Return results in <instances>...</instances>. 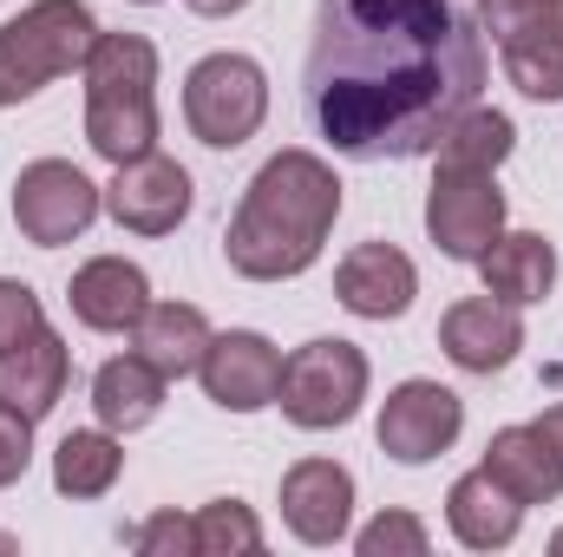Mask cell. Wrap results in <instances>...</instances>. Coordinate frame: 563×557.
Here are the masks:
<instances>
[{
	"mask_svg": "<svg viewBox=\"0 0 563 557\" xmlns=\"http://www.w3.org/2000/svg\"><path fill=\"white\" fill-rule=\"evenodd\" d=\"M99 40V20L86 0H33L20 20L0 26V106H20L46 92L66 73H86V53Z\"/></svg>",
	"mask_w": 563,
	"mask_h": 557,
	"instance_id": "4",
	"label": "cell"
},
{
	"mask_svg": "<svg viewBox=\"0 0 563 557\" xmlns=\"http://www.w3.org/2000/svg\"><path fill=\"white\" fill-rule=\"evenodd\" d=\"M551 551H558V557H563V532H558V538H551Z\"/></svg>",
	"mask_w": 563,
	"mask_h": 557,
	"instance_id": "33",
	"label": "cell"
},
{
	"mask_svg": "<svg viewBox=\"0 0 563 557\" xmlns=\"http://www.w3.org/2000/svg\"><path fill=\"white\" fill-rule=\"evenodd\" d=\"M478 26H485L492 40L563 33V0H478Z\"/></svg>",
	"mask_w": 563,
	"mask_h": 557,
	"instance_id": "26",
	"label": "cell"
},
{
	"mask_svg": "<svg viewBox=\"0 0 563 557\" xmlns=\"http://www.w3.org/2000/svg\"><path fill=\"white\" fill-rule=\"evenodd\" d=\"M190 13H203V20H230V13H243L250 0H184Z\"/></svg>",
	"mask_w": 563,
	"mask_h": 557,
	"instance_id": "31",
	"label": "cell"
},
{
	"mask_svg": "<svg viewBox=\"0 0 563 557\" xmlns=\"http://www.w3.org/2000/svg\"><path fill=\"white\" fill-rule=\"evenodd\" d=\"M367 401V354L341 335H314L301 341L288 361H282V387H276V407L301 433H334L361 414Z\"/></svg>",
	"mask_w": 563,
	"mask_h": 557,
	"instance_id": "5",
	"label": "cell"
},
{
	"mask_svg": "<svg viewBox=\"0 0 563 557\" xmlns=\"http://www.w3.org/2000/svg\"><path fill=\"white\" fill-rule=\"evenodd\" d=\"M106 210L132 237H170L190 217V171L164 151H144L132 164H119V177L106 184Z\"/></svg>",
	"mask_w": 563,
	"mask_h": 557,
	"instance_id": "11",
	"label": "cell"
},
{
	"mask_svg": "<svg viewBox=\"0 0 563 557\" xmlns=\"http://www.w3.org/2000/svg\"><path fill=\"white\" fill-rule=\"evenodd\" d=\"M203 348H210V321L203 308L190 302H151L132 328V354H144L164 381H184L203 368Z\"/></svg>",
	"mask_w": 563,
	"mask_h": 557,
	"instance_id": "18",
	"label": "cell"
},
{
	"mask_svg": "<svg viewBox=\"0 0 563 557\" xmlns=\"http://www.w3.org/2000/svg\"><path fill=\"white\" fill-rule=\"evenodd\" d=\"M269 119V79L250 53H210L184 79V125L210 151H236Z\"/></svg>",
	"mask_w": 563,
	"mask_h": 557,
	"instance_id": "6",
	"label": "cell"
},
{
	"mask_svg": "<svg viewBox=\"0 0 563 557\" xmlns=\"http://www.w3.org/2000/svg\"><path fill=\"white\" fill-rule=\"evenodd\" d=\"M99 204H106V190H99L79 164H66V157H40V164H26L20 184H13V223H20V237L40 243V250H59V243H73V237H86L92 217H99Z\"/></svg>",
	"mask_w": 563,
	"mask_h": 557,
	"instance_id": "7",
	"label": "cell"
},
{
	"mask_svg": "<svg viewBox=\"0 0 563 557\" xmlns=\"http://www.w3.org/2000/svg\"><path fill=\"white\" fill-rule=\"evenodd\" d=\"M66 302H73V315H79L92 335H132L139 315L151 308V282H144V270L125 263V256H92V263L73 276Z\"/></svg>",
	"mask_w": 563,
	"mask_h": 557,
	"instance_id": "15",
	"label": "cell"
},
{
	"mask_svg": "<svg viewBox=\"0 0 563 557\" xmlns=\"http://www.w3.org/2000/svg\"><path fill=\"white\" fill-rule=\"evenodd\" d=\"M197 381H203V394H210L223 414H263V407H276L282 348L269 341V335H256V328H230V335H210Z\"/></svg>",
	"mask_w": 563,
	"mask_h": 557,
	"instance_id": "9",
	"label": "cell"
},
{
	"mask_svg": "<svg viewBox=\"0 0 563 557\" xmlns=\"http://www.w3.org/2000/svg\"><path fill=\"white\" fill-rule=\"evenodd\" d=\"M426 525L413 512H380L374 525H361V538H354V551L361 557H426Z\"/></svg>",
	"mask_w": 563,
	"mask_h": 557,
	"instance_id": "27",
	"label": "cell"
},
{
	"mask_svg": "<svg viewBox=\"0 0 563 557\" xmlns=\"http://www.w3.org/2000/svg\"><path fill=\"white\" fill-rule=\"evenodd\" d=\"M498 59H505V79L525 92V99H563V33H518V40H498Z\"/></svg>",
	"mask_w": 563,
	"mask_h": 557,
	"instance_id": "24",
	"label": "cell"
},
{
	"mask_svg": "<svg viewBox=\"0 0 563 557\" xmlns=\"http://www.w3.org/2000/svg\"><path fill=\"white\" fill-rule=\"evenodd\" d=\"M46 328V308H40V295L26 288V282L0 276V361L20 348V341H33Z\"/></svg>",
	"mask_w": 563,
	"mask_h": 557,
	"instance_id": "28",
	"label": "cell"
},
{
	"mask_svg": "<svg viewBox=\"0 0 563 557\" xmlns=\"http://www.w3.org/2000/svg\"><path fill=\"white\" fill-rule=\"evenodd\" d=\"M164 387H170V381H164L144 354H112V361L92 374V414H99V426H112V433H139V426L157 419Z\"/></svg>",
	"mask_w": 563,
	"mask_h": 557,
	"instance_id": "20",
	"label": "cell"
},
{
	"mask_svg": "<svg viewBox=\"0 0 563 557\" xmlns=\"http://www.w3.org/2000/svg\"><path fill=\"white\" fill-rule=\"evenodd\" d=\"M144 557H177V551H197V525L190 518H177V512H157V518H144L139 538H132Z\"/></svg>",
	"mask_w": 563,
	"mask_h": 557,
	"instance_id": "30",
	"label": "cell"
},
{
	"mask_svg": "<svg viewBox=\"0 0 563 557\" xmlns=\"http://www.w3.org/2000/svg\"><path fill=\"white\" fill-rule=\"evenodd\" d=\"M485 472L525 505H558L563 499V459L538 426H498L485 446Z\"/></svg>",
	"mask_w": 563,
	"mask_h": 557,
	"instance_id": "17",
	"label": "cell"
},
{
	"mask_svg": "<svg viewBox=\"0 0 563 557\" xmlns=\"http://www.w3.org/2000/svg\"><path fill=\"white\" fill-rule=\"evenodd\" d=\"M478 276H485V295H498V302H511V308H531V302H544L551 282H558V250H551L538 230H511V237H498V243L478 256Z\"/></svg>",
	"mask_w": 563,
	"mask_h": 557,
	"instance_id": "19",
	"label": "cell"
},
{
	"mask_svg": "<svg viewBox=\"0 0 563 557\" xmlns=\"http://www.w3.org/2000/svg\"><path fill=\"white\" fill-rule=\"evenodd\" d=\"M380 452L400 459V466H426L439 459L459 433H465V401L439 381H400L380 407Z\"/></svg>",
	"mask_w": 563,
	"mask_h": 557,
	"instance_id": "10",
	"label": "cell"
},
{
	"mask_svg": "<svg viewBox=\"0 0 563 557\" xmlns=\"http://www.w3.org/2000/svg\"><path fill=\"white\" fill-rule=\"evenodd\" d=\"M86 144L119 171L157 151V46L144 33H99L86 53Z\"/></svg>",
	"mask_w": 563,
	"mask_h": 557,
	"instance_id": "3",
	"label": "cell"
},
{
	"mask_svg": "<svg viewBox=\"0 0 563 557\" xmlns=\"http://www.w3.org/2000/svg\"><path fill=\"white\" fill-rule=\"evenodd\" d=\"M66 374H73L66 341H59L53 328H40L33 341H20V348L0 361V394H7L20 414L46 419L53 407H59V394H66Z\"/></svg>",
	"mask_w": 563,
	"mask_h": 557,
	"instance_id": "21",
	"label": "cell"
},
{
	"mask_svg": "<svg viewBox=\"0 0 563 557\" xmlns=\"http://www.w3.org/2000/svg\"><path fill=\"white\" fill-rule=\"evenodd\" d=\"M139 7H157V0H139Z\"/></svg>",
	"mask_w": 563,
	"mask_h": 557,
	"instance_id": "34",
	"label": "cell"
},
{
	"mask_svg": "<svg viewBox=\"0 0 563 557\" xmlns=\"http://www.w3.org/2000/svg\"><path fill=\"white\" fill-rule=\"evenodd\" d=\"M478 86L485 33L452 0H314L301 112L341 157H426Z\"/></svg>",
	"mask_w": 563,
	"mask_h": 557,
	"instance_id": "1",
	"label": "cell"
},
{
	"mask_svg": "<svg viewBox=\"0 0 563 557\" xmlns=\"http://www.w3.org/2000/svg\"><path fill=\"white\" fill-rule=\"evenodd\" d=\"M347 518H354V472L347 466H334V459H295L282 472V525L301 545H314V551L341 545Z\"/></svg>",
	"mask_w": 563,
	"mask_h": 557,
	"instance_id": "12",
	"label": "cell"
},
{
	"mask_svg": "<svg viewBox=\"0 0 563 557\" xmlns=\"http://www.w3.org/2000/svg\"><path fill=\"white\" fill-rule=\"evenodd\" d=\"M439 348H445V361L465 368V374H498V368H511L518 348H525V315H518L511 302H498V295H465V302L445 308Z\"/></svg>",
	"mask_w": 563,
	"mask_h": 557,
	"instance_id": "13",
	"label": "cell"
},
{
	"mask_svg": "<svg viewBox=\"0 0 563 557\" xmlns=\"http://www.w3.org/2000/svg\"><path fill=\"white\" fill-rule=\"evenodd\" d=\"M531 426H538V433H544V439L558 446V459H563V401H558V407H551L544 419H531Z\"/></svg>",
	"mask_w": 563,
	"mask_h": 557,
	"instance_id": "32",
	"label": "cell"
},
{
	"mask_svg": "<svg viewBox=\"0 0 563 557\" xmlns=\"http://www.w3.org/2000/svg\"><path fill=\"white\" fill-rule=\"evenodd\" d=\"M334 295H341V308L361 315V321H400V315L413 308V295H420V270H413V256L394 250V243H361V250L341 256Z\"/></svg>",
	"mask_w": 563,
	"mask_h": 557,
	"instance_id": "14",
	"label": "cell"
},
{
	"mask_svg": "<svg viewBox=\"0 0 563 557\" xmlns=\"http://www.w3.org/2000/svg\"><path fill=\"white\" fill-rule=\"evenodd\" d=\"M190 525H197V557H250V551H263V525H256V512H250L243 499H217V505H203Z\"/></svg>",
	"mask_w": 563,
	"mask_h": 557,
	"instance_id": "25",
	"label": "cell"
},
{
	"mask_svg": "<svg viewBox=\"0 0 563 557\" xmlns=\"http://www.w3.org/2000/svg\"><path fill=\"white\" fill-rule=\"evenodd\" d=\"M445 525H452V538H459L465 551H505V545L518 538V525H525V499H511V492L478 466V472L452 479V492H445Z\"/></svg>",
	"mask_w": 563,
	"mask_h": 557,
	"instance_id": "16",
	"label": "cell"
},
{
	"mask_svg": "<svg viewBox=\"0 0 563 557\" xmlns=\"http://www.w3.org/2000/svg\"><path fill=\"white\" fill-rule=\"evenodd\" d=\"M426 237L452 256V263H478L498 237H505V190L498 171H445L426 190Z\"/></svg>",
	"mask_w": 563,
	"mask_h": 557,
	"instance_id": "8",
	"label": "cell"
},
{
	"mask_svg": "<svg viewBox=\"0 0 563 557\" xmlns=\"http://www.w3.org/2000/svg\"><path fill=\"white\" fill-rule=\"evenodd\" d=\"M33 459V414H20L7 394H0V485H13Z\"/></svg>",
	"mask_w": 563,
	"mask_h": 557,
	"instance_id": "29",
	"label": "cell"
},
{
	"mask_svg": "<svg viewBox=\"0 0 563 557\" xmlns=\"http://www.w3.org/2000/svg\"><path fill=\"white\" fill-rule=\"evenodd\" d=\"M334 217H341L334 164H321L314 151H276L250 177V190L223 230V256L243 282H295L301 270L321 263Z\"/></svg>",
	"mask_w": 563,
	"mask_h": 557,
	"instance_id": "2",
	"label": "cell"
},
{
	"mask_svg": "<svg viewBox=\"0 0 563 557\" xmlns=\"http://www.w3.org/2000/svg\"><path fill=\"white\" fill-rule=\"evenodd\" d=\"M511 144H518V132H511V119H505V112L472 106V112H459V119L439 132L432 157H439L445 171H498V164L511 157Z\"/></svg>",
	"mask_w": 563,
	"mask_h": 557,
	"instance_id": "23",
	"label": "cell"
},
{
	"mask_svg": "<svg viewBox=\"0 0 563 557\" xmlns=\"http://www.w3.org/2000/svg\"><path fill=\"white\" fill-rule=\"evenodd\" d=\"M125 472V446L112 426H86V433H66L53 446V492L59 499H106Z\"/></svg>",
	"mask_w": 563,
	"mask_h": 557,
	"instance_id": "22",
	"label": "cell"
}]
</instances>
